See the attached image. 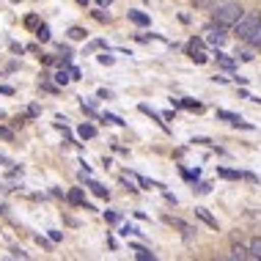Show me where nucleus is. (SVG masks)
<instances>
[{
  "label": "nucleus",
  "instance_id": "nucleus-4",
  "mask_svg": "<svg viewBox=\"0 0 261 261\" xmlns=\"http://www.w3.org/2000/svg\"><path fill=\"white\" fill-rule=\"evenodd\" d=\"M209 36H206V41H209V44H215V47H220L223 44V41H225V28H220V25H215V22H212L209 25Z\"/></svg>",
  "mask_w": 261,
  "mask_h": 261
},
{
  "label": "nucleus",
  "instance_id": "nucleus-24",
  "mask_svg": "<svg viewBox=\"0 0 261 261\" xmlns=\"http://www.w3.org/2000/svg\"><path fill=\"white\" fill-rule=\"evenodd\" d=\"M195 50H203V41H201V39H193V41L187 44V53H195Z\"/></svg>",
  "mask_w": 261,
  "mask_h": 261
},
{
  "label": "nucleus",
  "instance_id": "nucleus-35",
  "mask_svg": "<svg viewBox=\"0 0 261 261\" xmlns=\"http://www.w3.org/2000/svg\"><path fill=\"white\" fill-rule=\"evenodd\" d=\"M50 242H61V231H50Z\"/></svg>",
  "mask_w": 261,
  "mask_h": 261
},
{
  "label": "nucleus",
  "instance_id": "nucleus-20",
  "mask_svg": "<svg viewBox=\"0 0 261 261\" xmlns=\"http://www.w3.org/2000/svg\"><path fill=\"white\" fill-rule=\"evenodd\" d=\"M69 80H72V72H63V69H61V72L55 74V83H58V86H66Z\"/></svg>",
  "mask_w": 261,
  "mask_h": 261
},
{
  "label": "nucleus",
  "instance_id": "nucleus-29",
  "mask_svg": "<svg viewBox=\"0 0 261 261\" xmlns=\"http://www.w3.org/2000/svg\"><path fill=\"white\" fill-rule=\"evenodd\" d=\"M113 61H116V58H113V55H108V53H105V55H99V63H105V66H110Z\"/></svg>",
  "mask_w": 261,
  "mask_h": 261
},
{
  "label": "nucleus",
  "instance_id": "nucleus-14",
  "mask_svg": "<svg viewBox=\"0 0 261 261\" xmlns=\"http://www.w3.org/2000/svg\"><path fill=\"white\" fill-rule=\"evenodd\" d=\"M217 176L231 179V181H234V179H242V173H239V171H231V168H217Z\"/></svg>",
  "mask_w": 261,
  "mask_h": 261
},
{
  "label": "nucleus",
  "instance_id": "nucleus-38",
  "mask_svg": "<svg viewBox=\"0 0 261 261\" xmlns=\"http://www.w3.org/2000/svg\"><path fill=\"white\" fill-rule=\"evenodd\" d=\"M77 3H80V6H88V0H77Z\"/></svg>",
  "mask_w": 261,
  "mask_h": 261
},
{
  "label": "nucleus",
  "instance_id": "nucleus-25",
  "mask_svg": "<svg viewBox=\"0 0 261 261\" xmlns=\"http://www.w3.org/2000/svg\"><path fill=\"white\" fill-rule=\"evenodd\" d=\"M239 61H253V50H239Z\"/></svg>",
  "mask_w": 261,
  "mask_h": 261
},
{
  "label": "nucleus",
  "instance_id": "nucleus-9",
  "mask_svg": "<svg viewBox=\"0 0 261 261\" xmlns=\"http://www.w3.org/2000/svg\"><path fill=\"white\" fill-rule=\"evenodd\" d=\"M195 215H198V220H203V223L209 225V228H215V231H217V220H215V217L209 215L206 209H201V206H198V209H195Z\"/></svg>",
  "mask_w": 261,
  "mask_h": 261
},
{
  "label": "nucleus",
  "instance_id": "nucleus-5",
  "mask_svg": "<svg viewBox=\"0 0 261 261\" xmlns=\"http://www.w3.org/2000/svg\"><path fill=\"white\" fill-rule=\"evenodd\" d=\"M126 17H129V22H135L138 28H146V25L151 22L149 14H143V11H138V9H129V11H126Z\"/></svg>",
  "mask_w": 261,
  "mask_h": 261
},
{
  "label": "nucleus",
  "instance_id": "nucleus-22",
  "mask_svg": "<svg viewBox=\"0 0 261 261\" xmlns=\"http://www.w3.org/2000/svg\"><path fill=\"white\" fill-rule=\"evenodd\" d=\"M190 58H193L195 63H206L209 58H206V53H203V50H195V53H190Z\"/></svg>",
  "mask_w": 261,
  "mask_h": 261
},
{
  "label": "nucleus",
  "instance_id": "nucleus-23",
  "mask_svg": "<svg viewBox=\"0 0 261 261\" xmlns=\"http://www.w3.org/2000/svg\"><path fill=\"white\" fill-rule=\"evenodd\" d=\"M140 113H146V116H151V121H160V116H157V113H154L151 108H149V105H140ZM162 124V121H160ZM162 126H165V124H162Z\"/></svg>",
  "mask_w": 261,
  "mask_h": 261
},
{
  "label": "nucleus",
  "instance_id": "nucleus-12",
  "mask_svg": "<svg viewBox=\"0 0 261 261\" xmlns=\"http://www.w3.org/2000/svg\"><path fill=\"white\" fill-rule=\"evenodd\" d=\"M77 135H80L83 140H88V138H94V135H96V126H94V124H83L80 129H77Z\"/></svg>",
  "mask_w": 261,
  "mask_h": 261
},
{
  "label": "nucleus",
  "instance_id": "nucleus-6",
  "mask_svg": "<svg viewBox=\"0 0 261 261\" xmlns=\"http://www.w3.org/2000/svg\"><path fill=\"white\" fill-rule=\"evenodd\" d=\"M231 258H237V261H248L250 258V248H245V245H234V248H231Z\"/></svg>",
  "mask_w": 261,
  "mask_h": 261
},
{
  "label": "nucleus",
  "instance_id": "nucleus-10",
  "mask_svg": "<svg viewBox=\"0 0 261 261\" xmlns=\"http://www.w3.org/2000/svg\"><path fill=\"white\" fill-rule=\"evenodd\" d=\"M248 248H250V258H256V261H261V237H253Z\"/></svg>",
  "mask_w": 261,
  "mask_h": 261
},
{
  "label": "nucleus",
  "instance_id": "nucleus-3",
  "mask_svg": "<svg viewBox=\"0 0 261 261\" xmlns=\"http://www.w3.org/2000/svg\"><path fill=\"white\" fill-rule=\"evenodd\" d=\"M217 118H223V121H228L231 126H239V129H253V124L242 121V116H237V113H231V110H217Z\"/></svg>",
  "mask_w": 261,
  "mask_h": 261
},
{
  "label": "nucleus",
  "instance_id": "nucleus-17",
  "mask_svg": "<svg viewBox=\"0 0 261 261\" xmlns=\"http://www.w3.org/2000/svg\"><path fill=\"white\" fill-rule=\"evenodd\" d=\"M217 61H220V66H223V69H234V66H237V61H234V58H228V55H223V53H217Z\"/></svg>",
  "mask_w": 261,
  "mask_h": 261
},
{
  "label": "nucleus",
  "instance_id": "nucleus-34",
  "mask_svg": "<svg viewBox=\"0 0 261 261\" xmlns=\"http://www.w3.org/2000/svg\"><path fill=\"white\" fill-rule=\"evenodd\" d=\"M69 72H72V80H80V77H83V72H80V69H74V66L69 69Z\"/></svg>",
  "mask_w": 261,
  "mask_h": 261
},
{
  "label": "nucleus",
  "instance_id": "nucleus-30",
  "mask_svg": "<svg viewBox=\"0 0 261 261\" xmlns=\"http://www.w3.org/2000/svg\"><path fill=\"white\" fill-rule=\"evenodd\" d=\"M201 176V171H185V179H190V181H195Z\"/></svg>",
  "mask_w": 261,
  "mask_h": 261
},
{
  "label": "nucleus",
  "instance_id": "nucleus-16",
  "mask_svg": "<svg viewBox=\"0 0 261 261\" xmlns=\"http://www.w3.org/2000/svg\"><path fill=\"white\" fill-rule=\"evenodd\" d=\"M66 33H69V39H72V41H83V39H86V31H83V28H77V25L69 28Z\"/></svg>",
  "mask_w": 261,
  "mask_h": 261
},
{
  "label": "nucleus",
  "instance_id": "nucleus-7",
  "mask_svg": "<svg viewBox=\"0 0 261 261\" xmlns=\"http://www.w3.org/2000/svg\"><path fill=\"white\" fill-rule=\"evenodd\" d=\"M66 198H69V203H74V206H83V203H86V198H83V187H72Z\"/></svg>",
  "mask_w": 261,
  "mask_h": 261
},
{
  "label": "nucleus",
  "instance_id": "nucleus-28",
  "mask_svg": "<svg viewBox=\"0 0 261 261\" xmlns=\"http://www.w3.org/2000/svg\"><path fill=\"white\" fill-rule=\"evenodd\" d=\"M25 25H28V28H36V25H39V17H36V14H31V17L25 19Z\"/></svg>",
  "mask_w": 261,
  "mask_h": 261
},
{
  "label": "nucleus",
  "instance_id": "nucleus-31",
  "mask_svg": "<svg viewBox=\"0 0 261 261\" xmlns=\"http://www.w3.org/2000/svg\"><path fill=\"white\" fill-rule=\"evenodd\" d=\"M105 220H108V223H118V215H116V212H105Z\"/></svg>",
  "mask_w": 261,
  "mask_h": 261
},
{
  "label": "nucleus",
  "instance_id": "nucleus-19",
  "mask_svg": "<svg viewBox=\"0 0 261 261\" xmlns=\"http://www.w3.org/2000/svg\"><path fill=\"white\" fill-rule=\"evenodd\" d=\"M36 36H39V41H50L53 36H50V28H47V25H39L36 28Z\"/></svg>",
  "mask_w": 261,
  "mask_h": 261
},
{
  "label": "nucleus",
  "instance_id": "nucleus-13",
  "mask_svg": "<svg viewBox=\"0 0 261 261\" xmlns=\"http://www.w3.org/2000/svg\"><path fill=\"white\" fill-rule=\"evenodd\" d=\"M248 44L253 47V50H261V25L256 28V31L250 33V39H248Z\"/></svg>",
  "mask_w": 261,
  "mask_h": 261
},
{
  "label": "nucleus",
  "instance_id": "nucleus-37",
  "mask_svg": "<svg viewBox=\"0 0 261 261\" xmlns=\"http://www.w3.org/2000/svg\"><path fill=\"white\" fill-rule=\"evenodd\" d=\"M99 3H102V6H110V3H113V0H99Z\"/></svg>",
  "mask_w": 261,
  "mask_h": 261
},
{
  "label": "nucleus",
  "instance_id": "nucleus-36",
  "mask_svg": "<svg viewBox=\"0 0 261 261\" xmlns=\"http://www.w3.org/2000/svg\"><path fill=\"white\" fill-rule=\"evenodd\" d=\"M0 138H6V140H11L14 135H11V129H6V126H3V129H0Z\"/></svg>",
  "mask_w": 261,
  "mask_h": 261
},
{
  "label": "nucleus",
  "instance_id": "nucleus-32",
  "mask_svg": "<svg viewBox=\"0 0 261 261\" xmlns=\"http://www.w3.org/2000/svg\"><path fill=\"white\" fill-rule=\"evenodd\" d=\"M36 242H39V245H41V248H44V250H50V248H53V245H50V242H47V239H44V237H36Z\"/></svg>",
  "mask_w": 261,
  "mask_h": 261
},
{
  "label": "nucleus",
  "instance_id": "nucleus-27",
  "mask_svg": "<svg viewBox=\"0 0 261 261\" xmlns=\"http://www.w3.org/2000/svg\"><path fill=\"white\" fill-rule=\"evenodd\" d=\"M11 256H14V258H28V253H25L22 248H11Z\"/></svg>",
  "mask_w": 261,
  "mask_h": 261
},
{
  "label": "nucleus",
  "instance_id": "nucleus-2",
  "mask_svg": "<svg viewBox=\"0 0 261 261\" xmlns=\"http://www.w3.org/2000/svg\"><path fill=\"white\" fill-rule=\"evenodd\" d=\"M261 25V11H245L242 17H239V22L234 25V33H237V39L239 41H248L250 39V33L256 31V28Z\"/></svg>",
  "mask_w": 261,
  "mask_h": 261
},
{
  "label": "nucleus",
  "instance_id": "nucleus-15",
  "mask_svg": "<svg viewBox=\"0 0 261 261\" xmlns=\"http://www.w3.org/2000/svg\"><path fill=\"white\" fill-rule=\"evenodd\" d=\"M88 187H91V193H94V195L108 198V190H105V185H99V181H88Z\"/></svg>",
  "mask_w": 261,
  "mask_h": 261
},
{
  "label": "nucleus",
  "instance_id": "nucleus-8",
  "mask_svg": "<svg viewBox=\"0 0 261 261\" xmlns=\"http://www.w3.org/2000/svg\"><path fill=\"white\" fill-rule=\"evenodd\" d=\"M173 105H179V108H185V110H195V113H198V110H203V105L201 102H195V99H171Z\"/></svg>",
  "mask_w": 261,
  "mask_h": 261
},
{
  "label": "nucleus",
  "instance_id": "nucleus-26",
  "mask_svg": "<svg viewBox=\"0 0 261 261\" xmlns=\"http://www.w3.org/2000/svg\"><path fill=\"white\" fill-rule=\"evenodd\" d=\"M209 190H212V185H209V181H201V185L195 187V193H201V195H203V193H209Z\"/></svg>",
  "mask_w": 261,
  "mask_h": 261
},
{
  "label": "nucleus",
  "instance_id": "nucleus-11",
  "mask_svg": "<svg viewBox=\"0 0 261 261\" xmlns=\"http://www.w3.org/2000/svg\"><path fill=\"white\" fill-rule=\"evenodd\" d=\"M132 250L138 253V261H154L157 256H154L151 250H146V248H140V245H132Z\"/></svg>",
  "mask_w": 261,
  "mask_h": 261
},
{
  "label": "nucleus",
  "instance_id": "nucleus-1",
  "mask_svg": "<svg viewBox=\"0 0 261 261\" xmlns=\"http://www.w3.org/2000/svg\"><path fill=\"white\" fill-rule=\"evenodd\" d=\"M245 14V9L237 3V0H228V3H217L215 6V11H212V22L215 25H220V28H234L239 22V17Z\"/></svg>",
  "mask_w": 261,
  "mask_h": 261
},
{
  "label": "nucleus",
  "instance_id": "nucleus-33",
  "mask_svg": "<svg viewBox=\"0 0 261 261\" xmlns=\"http://www.w3.org/2000/svg\"><path fill=\"white\" fill-rule=\"evenodd\" d=\"M94 17L99 19V22H108V14H105V11H94Z\"/></svg>",
  "mask_w": 261,
  "mask_h": 261
},
{
  "label": "nucleus",
  "instance_id": "nucleus-18",
  "mask_svg": "<svg viewBox=\"0 0 261 261\" xmlns=\"http://www.w3.org/2000/svg\"><path fill=\"white\" fill-rule=\"evenodd\" d=\"M217 3H220V0H193L195 9H215Z\"/></svg>",
  "mask_w": 261,
  "mask_h": 261
},
{
  "label": "nucleus",
  "instance_id": "nucleus-21",
  "mask_svg": "<svg viewBox=\"0 0 261 261\" xmlns=\"http://www.w3.org/2000/svg\"><path fill=\"white\" fill-rule=\"evenodd\" d=\"M102 121H105V124H116V126H124V118H118V116H110V113H105V116H102Z\"/></svg>",
  "mask_w": 261,
  "mask_h": 261
}]
</instances>
